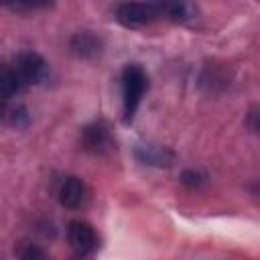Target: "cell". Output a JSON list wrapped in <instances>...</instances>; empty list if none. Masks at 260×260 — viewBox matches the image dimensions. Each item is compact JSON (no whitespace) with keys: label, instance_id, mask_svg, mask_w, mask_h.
<instances>
[{"label":"cell","instance_id":"6da1fadb","mask_svg":"<svg viewBox=\"0 0 260 260\" xmlns=\"http://www.w3.org/2000/svg\"><path fill=\"white\" fill-rule=\"evenodd\" d=\"M146 89H148L146 71L136 63L126 65L122 69V104H124V120L126 122L132 120Z\"/></svg>","mask_w":260,"mask_h":260},{"label":"cell","instance_id":"7a4b0ae2","mask_svg":"<svg viewBox=\"0 0 260 260\" xmlns=\"http://www.w3.org/2000/svg\"><path fill=\"white\" fill-rule=\"evenodd\" d=\"M116 20L122 26L128 28H140V26H148L156 20H160L156 2H122L116 8Z\"/></svg>","mask_w":260,"mask_h":260},{"label":"cell","instance_id":"3957f363","mask_svg":"<svg viewBox=\"0 0 260 260\" xmlns=\"http://www.w3.org/2000/svg\"><path fill=\"white\" fill-rule=\"evenodd\" d=\"M81 146L91 154H108L114 148V134L108 122L98 120L85 126L81 132Z\"/></svg>","mask_w":260,"mask_h":260},{"label":"cell","instance_id":"277c9868","mask_svg":"<svg viewBox=\"0 0 260 260\" xmlns=\"http://www.w3.org/2000/svg\"><path fill=\"white\" fill-rule=\"evenodd\" d=\"M67 240H69V246L81 256H87L98 248V234H95L93 225L83 219H73L69 223Z\"/></svg>","mask_w":260,"mask_h":260},{"label":"cell","instance_id":"5b68a950","mask_svg":"<svg viewBox=\"0 0 260 260\" xmlns=\"http://www.w3.org/2000/svg\"><path fill=\"white\" fill-rule=\"evenodd\" d=\"M14 67H16V71L20 73V77H22V81H24L26 85L41 83V81L47 77V73H49L47 61H45L39 53H35V51H24V53H20V55L16 57V61H14Z\"/></svg>","mask_w":260,"mask_h":260},{"label":"cell","instance_id":"8992f818","mask_svg":"<svg viewBox=\"0 0 260 260\" xmlns=\"http://www.w3.org/2000/svg\"><path fill=\"white\" fill-rule=\"evenodd\" d=\"M57 199L67 209H79L87 201V187L79 177H67L59 185Z\"/></svg>","mask_w":260,"mask_h":260},{"label":"cell","instance_id":"52a82bcc","mask_svg":"<svg viewBox=\"0 0 260 260\" xmlns=\"http://www.w3.org/2000/svg\"><path fill=\"white\" fill-rule=\"evenodd\" d=\"M136 158L144 165H150V167H171L173 160H175V152L167 146H160V144H152V142H142V144H136Z\"/></svg>","mask_w":260,"mask_h":260},{"label":"cell","instance_id":"ba28073f","mask_svg":"<svg viewBox=\"0 0 260 260\" xmlns=\"http://www.w3.org/2000/svg\"><path fill=\"white\" fill-rule=\"evenodd\" d=\"M160 20L187 22L195 16V6L191 0H154Z\"/></svg>","mask_w":260,"mask_h":260},{"label":"cell","instance_id":"9c48e42d","mask_svg":"<svg viewBox=\"0 0 260 260\" xmlns=\"http://www.w3.org/2000/svg\"><path fill=\"white\" fill-rule=\"evenodd\" d=\"M69 49H71V53L75 57L93 59L102 51V41L93 32H89V30H79V32H75L69 39Z\"/></svg>","mask_w":260,"mask_h":260},{"label":"cell","instance_id":"30bf717a","mask_svg":"<svg viewBox=\"0 0 260 260\" xmlns=\"http://www.w3.org/2000/svg\"><path fill=\"white\" fill-rule=\"evenodd\" d=\"M26 87V83L22 81L20 73L16 71L14 63H0V98H14L18 95L22 89Z\"/></svg>","mask_w":260,"mask_h":260},{"label":"cell","instance_id":"8fae6325","mask_svg":"<svg viewBox=\"0 0 260 260\" xmlns=\"http://www.w3.org/2000/svg\"><path fill=\"white\" fill-rule=\"evenodd\" d=\"M0 4L16 10H43L53 6V0H0Z\"/></svg>","mask_w":260,"mask_h":260},{"label":"cell","instance_id":"7c38bea8","mask_svg":"<svg viewBox=\"0 0 260 260\" xmlns=\"http://www.w3.org/2000/svg\"><path fill=\"white\" fill-rule=\"evenodd\" d=\"M4 122H8L10 126H16V128H24L28 124V112H26V108H22V106L8 108L6 110V116H4Z\"/></svg>","mask_w":260,"mask_h":260},{"label":"cell","instance_id":"4fadbf2b","mask_svg":"<svg viewBox=\"0 0 260 260\" xmlns=\"http://www.w3.org/2000/svg\"><path fill=\"white\" fill-rule=\"evenodd\" d=\"M181 183L187 185V187H199V185L205 183V175H203L201 171L187 169V171H183V175H181Z\"/></svg>","mask_w":260,"mask_h":260},{"label":"cell","instance_id":"5bb4252c","mask_svg":"<svg viewBox=\"0 0 260 260\" xmlns=\"http://www.w3.org/2000/svg\"><path fill=\"white\" fill-rule=\"evenodd\" d=\"M16 256L20 258H43L45 256V250H41L37 244H20L18 250H16Z\"/></svg>","mask_w":260,"mask_h":260},{"label":"cell","instance_id":"9a60e30c","mask_svg":"<svg viewBox=\"0 0 260 260\" xmlns=\"http://www.w3.org/2000/svg\"><path fill=\"white\" fill-rule=\"evenodd\" d=\"M256 116H258V110H256V106H254V108L248 112V126H250V130H254V132H256V128H258Z\"/></svg>","mask_w":260,"mask_h":260},{"label":"cell","instance_id":"2e32d148","mask_svg":"<svg viewBox=\"0 0 260 260\" xmlns=\"http://www.w3.org/2000/svg\"><path fill=\"white\" fill-rule=\"evenodd\" d=\"M6 110H8V106H6L4 98H0V120H4V116H6Z\"/></svg>","mask_w":260,"mask_h":260}]
</instances>
